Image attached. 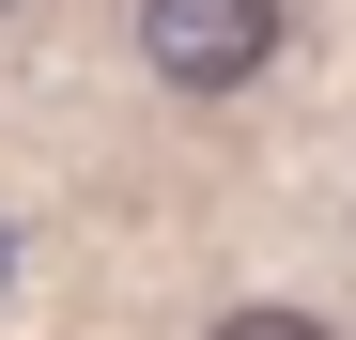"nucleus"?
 <instances>
[{"label": "nucleus", "mask_w": 356, "mask_h": 340, "mask_svg": "<svg viewBox=\"0 0 356 340\" xmlns=\"http://www.w3.org/2000/svg\"><path fill=\"white\" fill-rule=\"evenodd\" d=\"M140 62L170 93H232L279 62V0H140Z\"/></svg>", "instance_id": "f257e3e1"}, {"label": "nucleus", "mask_w": 356, "mask_h": 340, "mask_svg": "<svg viewBox=\"0 0 356 340\" xmlns=\"http://www.w3.org/2000/svg\"><path fill=\"white\" fill-rule=\"evenodd\" d=\"M217 340H325V325H310V309H232Z\"/></svg>", "instance_id": "f03ea898"}]
</instances>
